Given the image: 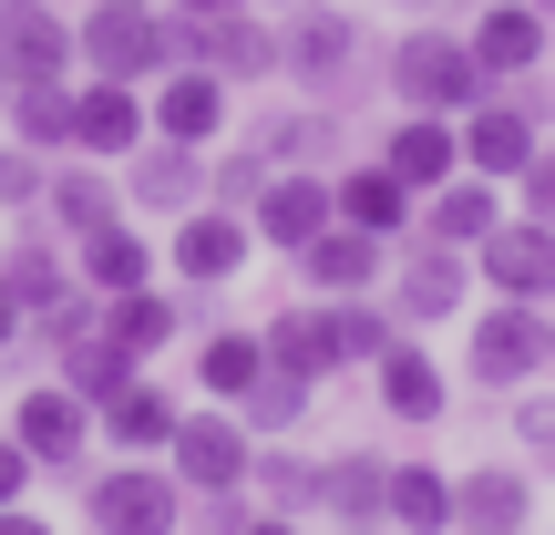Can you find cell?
I'll list each match as a JSON object with an SVG mask.
<instances>
[{
  "mask_svg": "<svg viewBox=\"0 0 555 535\" xmlns=\"http://www.w3.org/2000/svg\"><path fill=\"white\" fill-rule=\"evenodd\" d=\"M73 62L93 82H155V73H176V11H155V0H93V11L73 21Z\"/></svg>",
  "mask_w": 555,
  "mask_h": 535,
  "instance_id": "6da1fadb",
  "label": "cell"
},
{
  "mask_svg": "<svg viewBox=\"0 0 555 535\" xmlns=\"http://www.w3.org/2000/svg\"><path fill=\"white\" fill-rule=\"evenodd\" d=\"M391 93L412 103V114H463V103H483V62L463 31H401L391 41Z\"/></svg>",
  "mask_w": 555,
  "mask_h": 535,
  "instance_id": "7a4b0ae2",
  "label": "cell"
},
{
  "mask_svg": "<svg viewBox=\"0 0 555 535\" xmlns=\"http://www.w3.org/2000/svg\"><path fill=\"white\" fill-rule=\"evenodd\" d=\"M176 62H196L217 82H268L278 73V31L258 11H196V21L176 11Z\"/></svg>",
  "mask_w": 555,
  "mask_h": 535,
  "instance_id": "3957f363",
  "label": "cell"
},
{
  "mask_svg": "<svg viewBox=\"0 0 555 535\" xmlns=\"http://www.w3.org/2000/svg\"><path fill=\"white\" fill-rule=\"evenodd\" d=\"M227 103H237V82H217V73H196V62H176V73H155L144 82V124H155L165 144H227Z\"/></svg>",
  "mask_w": 555,
  "mask_h": 535,
  "instance_id": "277c9868",
  "label": "cell"
},
{
  "mask_svg": "<svg viewBox=\"0 0 555 535\" xmlns=\"http://www.w3.org/2000/svg\"><path fill=\"white\" fill-rule=\"evenodd\" d=\"M247 454H258V433L227 412H185L176 443H165V474L185 484V495H227V484H247Z\"/></svg>",
  "mask_w": 555,
  "mask_h": 535,
  "instance_id": "5b68a950",
  "label": "cell"
},
{
  "mask_svg": "<svg viewBox=\"0 0 555 535\" xmlns=\"http://www.w3.org/2000/svg\"><path fill=\"white\" fill-rule=\"evenodd\" d=\"M176 515H185V484L155 474V463L93 474V535H176Z\"/></svg>",
  "mask_w": 555,
  "mask_h": 535,
  "instance_id": "8992f818",
  "label": "cell"
},
{
  "mask_svg": "<svg viewBox=\"0 0 555 535\" xmlns=\"http://www.w3.org/2000/svg\"><path fill=\"white\" fill-rule=\"evenodd\" d=\"M144 135H155V124H144V82H93V73L73 82V155L124 165Z\"/></svg>",
  "mask_w": 555,
  "mask_h": 535,
  "instance_id": "52a82bcc",
  "label": "cell"
},
{
  "mask_svg": "<svg viewBox=\"0 0 555 535\" xmlns=\"http://www.w3.org/2000/svg\"><path fill=\"white\" fill-rule=\"evenodd\" d=\"M0 62H11V82H73V21L52 11V0H0Z\"/></svg>",
  "mask_w": 555,
  "mask_h": 535,
  "instance_id": "ba28073f",
  "label": "cell"
},
{
  "mask_svg": "<svg viewBox=\"0 0 555 535\" xmlns=\"http://www.w3.org/2000/svg\"><path fill=\"white\" fill-rule=\"evenodd\" d=\"M474 258L494 278V298H525V309L555 298V227H535V217H494V238H483Z\"/></svg>",
  "mask_w": 555,
  "mask_h": 535,
  "instance_id": "9c48e42d",
  "label": "cell"
},
{
  "mask_svg": "<svg viewBox=\"0 0 555 535\" xmlns=\"http://www.w3.org/2000/svg\"><path fill=\"white\" fill-rule=\"evenodd\" d=\"M463 165L474 176H525L535 165V103H515V93H483V103H463Z\"/></svg>",
  "mask_w": 555,
  "mask_h": 535,
  "instance_id": "30bf717a",
  "label": "cell"
},
{
  "mask_svg": "<svg viewBox=\"0 0 555 535\" xmlns=\"http://www.w3.org/2000/svg\"><path fill=\"white\" fill-rule=\"evenodd\" d=\"M535 360H545V319L525 298H494L474 319V381L483 392H515V381H535Z\"/></svg>",
  "mask_w": 555,
  "mask_h": 535,
  "instance_id": "8fae6325",
  "label": "cell"
},
{
  "mask_svg": "<svg viewBox=\"0 0 555 535\" xmlns=\"http://www.w3.org/2000/svg\"><path fill=\"white\" fill-rule=\"evenodd\" d=\"M330 217H339V206H330V176H309V165H278V176L258 186V206H247V227H258L268 247H288V258H298Z\"/></svg>",
  "mask_w": 555,
  "mask_h": 535,
  "instance_id": "7c38bea8",
  "label": "cell"
},
{
  "mask_svg": "<svg viewBox=\"0 0 555 535\" xmlns=\"http://www.w3.org/2000/svg\"><path fill=\"white\" fill-rule=\"evenodd\" d=\"M247 247H258V227H247L237 206H185V217H176V278L227 289V278L247 268Z\"/></svg>",
  "mask_w": 555,
  "mask_h": 535,
  "instance_id": "4fadbf2b",
  "label": "cell"
},
{
  "mask_svg": "<svg viewBox=\"0 0 555 535\" xmlns=\"http://www.w3.org/2000/svg\"><path fill=\"white\" fill-rule=\"evenodd\" d=\"M350 62H360V21H350V11H330V0L288 11V31H278V73L330 82V73H350Z\"/></svg>",
  "mask_w": 555,
  "mask_h": 535,
  "instance_id": "5bb4252c",
  "label": "cell"
},
{
  "mask_svg": "<svg viewBox=\"0 0 555 535\" xmlns=\"http://www.w3.org/2000/svg\"><path fill=\"white\" fill-rule=\"evenodd\" d=\"M545 31H555V21L535 11V0H494V11H483L463 41H474L483 82H515V73H535V62H545Z\"/></svg>",
  "mask_w": 555,
  "mask_h": 535,
  "instance_id": "9a60e30c",
  "label": "cell"
},
{
  "mask_svg": "<svg viewBox=\"0 0 555 535\" xmlns=\"http://www.w3.org/2000/svg\"><path fill=\"white\" fill-rule=\"evenodd\" d=\"M124 186H134V206H155V217H185V206L206 196V155H196V144L144 135L134 155H124Z\"/></svg>",
  "mask_w": 555,
  "mask_h": 535,
  "instance_id": "2e32d148",
  "label": "cell"
},
{
  "mask_svg": "<svg viewBox=\"0 0 555 535\" xmlns=\"http://www.w3.org/2000/svg\"><path fill=\"white\" fill-rule=\"evenodd\" d=\"M114 217V176H103L93 155H52L41 165V227L52 238H82V227Z\"/></svg>",
  "mask_w": 555,
  "mask_h": 535,
  "instance_id": "e0dca14e",
  "label": "cell"
},
{
  "mask_svg": "<svg viewBox=\"0 0 555 535\" xmlns=\"http://www.w3.org/2000/svg\"><path fill=\"white\" fill-rule=\"evenodd\" d=\"M330 206H339V227H360V238H380V247H391L401 227L422 217V196L391 176V165H350V176L330 186Z\"/></svg>",
  "mask_w": 555,
  "mask_h": 535,
  "instance_id": "ac0fdd59",
  "label": "cell"
},
{
  "mask_svg": "<svg viewBox=\"0 0 555 535\" xmlns=\"http://www.w3.org/2000/svg\"><path fill=\"white\" fill-rule=\"evenodd\" d=\"M82 433H93V402L62 392V381H52V392H21V412H11V443H21L31 463H73Z\"/></svg>",
  "mask_w": 555,
  "mask_h": 535,
  "instance_id": "d6986e66",
  "label": "cell"
},
{
  "mask_svg": "<svg viewBox=\"0 0 555 535\" xmlns=\"http://www.w3.org/2000/svg\"><path fill=\"white\" fill-rule=\"evenodd\" d=\"M73 278H82L93 298H124V289L155 278V247H144L124 217H103V227H82V238H73Z\"/></svg>",
  "mask_w": 555,
  "mask_h": 535,
  "instance_id": "ffe728a7",
  "label": "cell"
},
{
  "mask_svg": "<svg viewBox=\"0 0 555 535\" xmlns=\"http://www.w3.org/2000/svg\"><path fill=\"white\" fill-rule=\"evenodd\" d=\"M380 165H391L412 196H433L442 176L463 165V135H453V114H401L391 124V144H380Z\"/></svg>",
  "mask_w": 555,
  "mask_h": 535,
  "instance_id": "44dd1931",
  "label": "cell"
},
{
  "mask_svg": "<svg viewBox=\"0 0 555 535\" xmlns=\"http://www.w3.org/2000/svg\"><path fill=\"white\" fill-rule=\"evenodd\" d=\"M0 278H11V298H21V309H31V319L52 309V298H73V289H82V278H73V258H62V238H52V227H41V217L21 227L11 247H0Z\"/></svg>",
  "mask_w": 555,
  "mask_h": 535,
  "instance_id": "7402d4cb",
  "label": "cell"
},
{
  "mask_svg": "<svg viewBox=\"0 0 555 535\" xmlns=\"http://www.w3.org/2000/svg\"><path fill=\"white\" fill-rule=\"evenodd\" d=\"M298 278H309L319 298H360V289L380 278V238H360V227H339V217H330L309 247H298Z\"/></svg>",
  "mask_w": 555,
  "mask_h": 535,
  "instance_id": "603a6c76",
  "label": "cell"
},
{
  "mask_svg": "<svg viewBox=\"0 0 555 535\" xmlns=\"http://www.w3.org/2000/svg\"><path fill=\"white\" fill-rule=\"evenodd\" d=\"M103 340H114L124 360H155V351H176L185 340V309L144 278V289H124V298H103Z\"/></svg>",
  "mask_w": 555,
  "mask_h": 535,
  "instance_id": "cb8c5ba5",
  "label": "cell"
},
{
  "mask_svg": "<svg viewBox=\"0 0 555 535\" xmlns=\"http://www.w3.org/2000/svg\"><path fill=\"white\" fill-rule=\"evenodd\" d=\"M93 422L124 443V454H165V443H176V422H185V402L165 392V381H144V371H134V381H124V392L103 402Z\"/></svg>",
  "mask_w": 555,
  "mask_h": 535,
  "instance_id": "d4e9b609",
  "label": "cell"
},
{
  "mask_svg": "<svg viewBox=\"0 0 555 535\" xmlns=\"http://www.w3.org/2000/svg\"><path fill=\"white\" fill-rule=\"evenodd\" d=\"M494 217H504V206H494V176H442L433 206H422V238H433V247H483V238H494Z\"/></svg>",
  "mask_w": 555,
  "mask_h": 535,
  "instance_id": "484cf974",
  "label": "cell"
},
{
  "mask_svg": "<svg viewBox=\"0 0 555 535\" xmlns=\"http://www.w3.org/2000/svg\"><path fill=\"white\" fill-rule=\"evenodd\" d=\"M258 340H268L278 371H298V381H330L339 360H350V351H339V319H330V309H278Z\"/></svg>",
  "mask_w": 555,
  "mask_h": 535,
  "instance_id": "4316f807",
  "label": "cell"
},
{
  "mask_svg": "<svg viewBox=\"0 0 555 535\" xmlns=\"http://www.w3.org/2000/svg\"><path fill=\"white\" fill-rule=\"evenodd\" d=\"M535 515V495H525V474H504V463H483V474L453 484V525L463 535H525Z\"/></svg>",
  "mask_w": 555,
  "mask_h": 535,
  "instance_id": "83f0119b",
  "label": "cell"
},
{
  "mask_svg": "<svg viewBox=\"0 0 555 535\" xmlns=\"http://www.w3.org/2000/svg\"><path fill=\"white\" fill-rule=\"evenodd\" d=\"M371 371H380V412H391V422H433L442 402H453V392H442V371H433V360H422L401 330L380 340V360H371Z\"/></svg>",
  "mask_w": 555,
  "mask_h": 535,
  "instance_id": "f1b7e54d",
  "label": "cell"
},
{
  "mask_svg": "<svg viewBox=\"0 0 555 535\" xmlns=\"http://www.w3.org/2000/svg\"><path fill=\"white\" fill-rule=\"evenodd\" d=\"M380 525H401V535H453V484H442L433 463H391V484H380Z\"/></svg>",
  "mask_w": 555,
  "mask_h": 535,
  "instance_id": "f546056e",
  "label": "cell"
},
{
  "mask_svg": "<svg viewBox=\"0 0 555 535\" xmlns=\"http://www.w3.org/2000/svg\"><path fill=\"white\" fill-rule=\"evenodd\" d=\"M391 309H401V319H442V309H463V247H433V238H422L412 268L391 278Z\"/></svg>",
  "mask_w": 555,
  "mask_h": 535,
  "instance_id": "4dcf8cb0",
  "label": "cell"
},
{
  "mask_svg": "<svg viewBox=\"0 0 555 535\" xmlns=\"http://www.w3.org/2000/svg\"><path fill=\"white\" fill-rule=\"evenodd\" d=\"M0 124H11V144H31L41 165H52V155H73V82H21Z\"/></svg>",
  "mask_w": 555,
  "mask_h": 535,
  "instance_id": "1f68e13d",
  "label": "cell"
},
{
  "mask_svg": "<svg viewBox=\"0 0 555 535\" xmlns=\"http://www.w3.org/2000/svg\"><path fill=\"white\" fill-rule=\"evenodd\" d=\"M268 371V340L258 330H206V351H196V381L217 402H247V381Z\"/></svg>",
  "mask_w": 555,
  "mask_h": 535,
  "instance_id": "d6a6232c",
  "label": "cell"
},
{
  "mask_svg": "<svg viewBox=\"0 0 555 535\" xmlns=\"http://www.w3.org/2000/svg\"><path fill=\"white\" fill-rule=\"evenodd\" d=\"M380 484H391V463H371V454L319 463V505H330L339 525H371V515H380Z\"/></svg>",
  "mask_w": 555,
  "mask_h": 535,
  "instance_id": "836d02e7",
  "label": "cell"
},
{
  "mask_svg": "<svg viewBox=\"0 0 555 535\" xmlns=\"http://www.w3.org/2000/svg\"><path fill=\"white\" fill-rule=\"evenodd\" d=\"M134 371H144V360H124V351H114V340H103V330L62 351V392H82V402H93V412H103V402H114V392H124V381H134Z\"/></svg>",
  "mask_w": 555,
  "mask_h": 535,
  "instance_id": "e575fe53",
  "label": "cell"
},
{
  "mask_svg": "<svg viewBox=\"0 0 555 535\" xmlns=\"http://www.w3.org/2000/svg\"><path fill=\"white\" fill-rule=\"evenodd\" d=\"M268 176H278V165L258 155V144H206V206H237V217H247Z\"/></svg>",
  "mask_w": 555,
  "mask_h": 535,
  "instance_id": "d590c367",
  "label": "cell"
},
{
  "mask_svg": "<svg viewBox=\"0 0 555 535\" xmlns=\"http://www.w3.org/2000/svg\"><path fill=\"white\" fill-rule=\"evenodd\" d=\"M309 392H319V381H298V371L268 360V371L247 381V433H298V422H309Z\"/></svg>",
  "mask_w": 555,
  "mask_h": 535,
  "instance_id": "8d00e7d4",
  "label": "cell"
},
{
  "mask_svg": "<svg viewBox=\"0 0 555 535\" xmlns=\"http://www.w3.org/2000/svg\"><path fill=\"white\" fill-rule=\"evenodd\" d=\"M247 474H258V495L278 505V515L319 505V463H309V454H288V443H258V454H247Z\"/></svg>",
  "mask_w": 555,
  "mask_h": 535,
  "instance_id": "74e56055",
  "label": "cell"
},
{
  "mask_svg": "<svg viewBox=\"0 0 555 535\" xmlns=\"http://www.w3.org/2000/svg\"><path fill=\"white\" fill-rule=\"evenodd\" d=\"M330 319H339V351H350V360H380L391 309H371V298H330Z\"/></svg>",
  "mask_w": 555,
  "mask_h": 535,
  "instance_id": "f35d334b",
  "label": "cell"
},
{
  "mask_svg": "<svg viewBox=\"0 0 555 535\" xmlns=\"http://www.w3.org/2000/svg\"><path fill=\"white\" fill-rule=\"evenodd\" d=\"M0 206H41V155L31 144H0Z\"/></svg>",
  "mask_w": 555,
  "mask_h": 535,
  "instance_id": "ab89813d",
  "label": "cell"
},
{
  "mask_svg": "<svg viewBox=\"0 0 555 535\" xmlns=\"http://www.w3.org/2000/svg\"><path fill=\"white\" fill-rule=\"evenodd\" d=\"M525 217H535V227H555V155H545V144H535V165H525Z\"/></svg>",
  "mask_w": 555,
  "mask_h": 535,
  "instance_id": "60d3db41",
  "label": "cell"
},
{
  "mask_svg": "<svg viewBox=\"0 0 555 535\" xmlns=\"http://www.w3.org/2000/svg\"><path fill=\"white\" fill-rule=\"evenodd\" d=\"M515 433H525V443H535V454L555 463V402H525V412H515Z\"/></svg>",
  "mask_w": 555,
  "mask_h": 535,
  "instance_id": "b9f144b4",
  "label": "cell"
},
{
  "mask_svg": "<svg viewBox=\"0 0 555 535\" xmlns=\"http://www.w3.org/2000/svg\"><path fill=\"white\" fill-rule=\"evenodd\" d=\"M21 484H31V454H21V443H0V505H21Z\"/></svg>",
  "mask_w": 555,
  "mask_h": 535,
  "instance_id": "7bdbcfd3",
  "label": "cell"
},
{
  "mask_svg": "<svg viewBox=\"0 0 555 535\" xmlns=\"http://www.w3.org/2000/svg\"><path fill=\"white\" fill-rule=\"evenodd\" d=\"M21 330H31V309L11 298V278H0V351H21Z\"/></svg>",
  "mask_w": 555,
  "mask_h": 535,
  "instance_id": "ee69618b",
  "label": "cell"
},
{
  "mask_svg": "<svg viewBox=\"0 0 555 535\" xmlns=\"http://www.w3.org/2000/svg\"><path fill=\"white\" fill-rule=\"evenodd\" d=\"M0 535H52L41 515H21V505H0Z\"/></svg>",
  "mask_w": 555,
  "mask_h": 535,
  "instance_id": "f6af8a7d",
  "label": "cell"
},
{
  "mask_svg": "<svg viewBox=\"0 0 555 535\" xmlns=\"http://www.w3.org/2000/svg\"><path fill=\"white\" fill-rule=\"evenodd\" d=\"M165 11H185V21H196V11H258V0H165Z\"/></svg>",
  "mask_w": 555,
  "mask_h": 535,
  "instance_id": "bcb514c9",
  "label": "cell"
},
{
  "mask_svg": "<svg viewBox=\"0 0 555 535\" xmlns=\"http://www.w3.org/2000/svg\"><path fill=\"white\" fill-rule=\"evenodd\" d=\"M247 535H298V525L288 515H247Z\"/></svg>",
  "mask_w": 555,
  "mask_h": 535,
  "instance_id": "7dc6e473",
  "label": "cell"
},
{
  "mask_svg": "<svg viewBox=\"0 0 555 535\" xmlns=\"http://www.w3.org/2000/svg\"><path fill=\"white\" fill-rule=\"evenodd\" d=\"M11 93H21V82H11V62H0V114H11Z\"/></svg>",
  "mask_w": 555,
  "mask_h": 535,
  "instance_id": "c3c4849f",
  "label": "cell"
},
{
  "mask_svg": "<svg viewBox=\"0 0 555 535\" xmlns=\"http://www.w3.org/2000/svg\"><path fill=\"white\" fill-rule=\"evenodd\" d=\"M545 360H555V319H545Z\"/></svg>",
  "mask_w": 555,
  "mask_h": 535,
  "instance_id": "681fc988",
  "label": "cell"
},
{
  "mask_svg": "<svg viewBox=\"0 0 555 535\" xmlns=\"http://www.w3.org/2000/svg\"><path fill=\"white\" fill-rule=\"evenodd\" d=\"M535 11H545V21H555V0H535Z\"/></svg>",
  "mask_w": 555,
  "mask_h": 535,
  "instance_id": "f907efd6",
  "label": "cell"
}]
</instances>
